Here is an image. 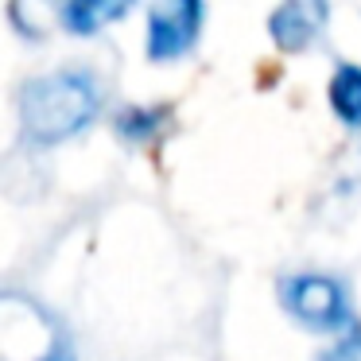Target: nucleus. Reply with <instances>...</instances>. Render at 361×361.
<instances>
[{
  "instance_id": "f257e3e1",
  "label": "nucleus",
  "mask_w": 361,
  "mask_h": 361,
  "mask_svg": "<svg viewBox=\"0 0 361 361\" xmlns=\"http://www.w3.org/2000/svg\"><path fill=\"white\" fill-rule=\"evenodd\" d=\"M97 109H102L97 82L78 71H63V74L27 82L24 97H20L24 133L35 144H59L66 136L82 133L97 117Z\"/></svg>"
},
{
  "instance_id": "f03ea898",
  "label": "nucleus",
  "mask_w": 361,
  "mask_h": 361,
  "mask_svg": "<svg viewBox=\"0 0 361 361\" xmlns=\"http://www.w3.org/2000/svg\"><path fill=\"white\" fill-rule=\"evenodd\" d=\"M280 303L307 330H342L350 326V295L330 276H288L280 283Z\"/></svg>"
},
{
  "instance_id": "7ed1b4c3",
  "label": "nucleus",
  "mask_w": 361,
  "mask_h": 361,
  "mask_svg": "<svg viewBox=\"0 0 361 361\" xmlns=\"http://www.w3.org/2000/svg\"><path fill=\"white\" fill-rule=\"evenodd\" d=\"M202 27V0H156L148 12V59L171 63L187 55Z\"/></svg>"
},
{
  "instance_id": "20e7f679",
  "label": "nucleus",
  "mask_w": 361,
  "mask_h": 361,
  "mask_svg": "<svg viewBox=\"0 0 361 361\" xmlns=\"http://www.w3.org/2000/svg\"><path fill=\"white\" fill-rule=\"evenodd\" d=\"M326 0H283L268 20V32L283 55H299L326 32Z\"/></svg>"
},
{
  "instance_id": "39448f33",
  "label": "nucleus",
  "mask_w": 361,
  "mask_h": 361,
  "mask_svg": "<svg viewBox=\"0 0 361 361\" xmlns=\"http://www.w3.org/2000/svg\"><path fill=\"white\" fill-rule=\"evenodd\" d=\"M133 8V0H66L63 4V24L74 35H94L105 24L121 20Z\"/></svg>"
},
{
  "instance_id": "423d86ee",
  "label": "nucleus",
  "mask_w": 361,
  "mask_h": 361,
  "mask_svg": "<svg viewBox=\"0 0 361 361\" xmlns=\"http://www.w3.org/2000/svg\"><path fill=\"white\" fill-rule=\"evenodd\" d=\"M330 109L342 125L350 128H361V66L353 63H342L330 78Z\"/></svg>"
},
{
  "instance_id": "0eeeda50",
  "label": "nucleus",
  "mask_w": 361,
  "mask_h": 361,
  "mask_svg": "<svg viewBox=\"0 0 361 361\" xmlns=\"http://www.w3.org/2000/svg\"><path fill=\"white\" fill-rule=\"evenodd\" d=\"M319 361H361V322H350V330L330 350H322Z\"/></svg>"
}]
</instances>
